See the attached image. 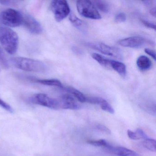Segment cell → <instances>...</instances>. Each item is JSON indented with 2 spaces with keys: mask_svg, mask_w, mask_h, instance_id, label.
I'll return each instance as SVG.
<instances>
[{
  "mask_svg": "<svg viewBox=\"0 0 156 156\" xmlns=\"http://www.w3.org/2000/svg\"><path fill=\"white\" fill-rule=\"evenodd\" d=\"M19 39L17 34L11 28L0 26V43L4 50L10 55L17 52Z\"/></svg>",
  "mask_w": 156,
  "mask_h": 156,
  "instance_id": "1",
  "label": "cell"
},
{
  "mask_svg": "<svg viewBox=\"0 0 156 156\" xmlns=\"http://www.w3.org/2000/svg\"><path fill=\"white\" fill-rule=\"evenodd\" d=\"M11 60L16 68L23 71L42 73L46 69V65L39 60L23 57H12Z\"/></svg>",
  "mask_w": 156,
  "mask_h": 156,
  "instance_id": "2",
  "label": "cell"
},
{
  "mask_svg": "<svg viewBox=\"0 0 156 156\" xmlns=\"http://www.w3.org/2000/svg\"><path fill=\"white\" fill-rule=\"evenodd\" d=\"M23 13L14 9L5 10L0 14V22L9 28H16L23 25Z\"/></svg>",
  "mask_w": 156,
  "mask_h": 156,
  "instance_id": "3",
  "label": "cell"
},
{
  "mask_svg": "<svg viewBox=\"0 0 156 156\" xmlns=\"http://www.w3.org/2000/svg\"><path fill=\"white\" fill-rule=\"evenodd\" d=\"M76 8L78 13L84 18L94 20H99L102 18L92 1L88 0L77 1Z\"/></svg>",
  "mask_w": 156,
  "mask_h": 156,
  "instance_id": "4",
  "label": "cell"
},
{
  "mask_svg": "<svg viewBox=\"0 0 156 156\" xmlns=\"http://www.w3.org/2000/svg\"><path fill=\"white\" fill-rule=\"evenodd\" d=\"M50 8L57 22H60L66 19L71 11L68 2L65 0L53 1Z\"/></svg>",
  "mask_w": 156,
  "mask_h": 156,
  "instance_id": "5",
  "label": "cell"
},
{
  "mask_svg": "<svg viewBox=\"0 0 156 156\" xmlns=\"http://www.w3.org/2000/svg\"><path fill=\"white\" fill-rule=\"evenodd\" d=\"M32 103L48 108L57 109L59 108L58 99L53 98L44 94H36L31 98Z\"/></svg>",
  "mask_w": 156,
  "mask_h": 156,
  "instance_id": "6",
  "label": "cell"
},
{
  "mask_svg": "<svg viewBox=\"0 0 156 156\" xmlns=\"http://www.w3.org/2000/svg\"><path fill=\"white\" fill-rule=\"evenodd\" d=\"M87 45L92 49L99 51L103 54L118 59H122L123 57L121 51L116 47H112L102 43H89L87 44Z\"/></svg>",
  "mask_w": 156,
  "mask_h": 156,
  "instance_id": "7",
  "label": "cell"
},
{
  "mask_svg": "<svg viewBox=\"0 0 156 156\" xmlns=\"http://www.w3.org/2000/svg\"><path fill=\"white\" fill-rule=\"evenodd\" d=\"M23 25L31 33L34 34H41L43 29L41 23L30 14L23 13Z\"/></svg>",
  "mask_w": 156,
  "mask_h": 156,
  "instance_id": "8",
  "label": "cell"
},
{
  "mask_svg": "<svg viewBox=\"0 0 156 156\" xmlns=\"http://www.w3.org/2000/svg\"><path fill=\"white\" fill-rule=\"evenodd\" d=\"M57 99L59 102L60 108L77 110L81 108V106L76 102L73 97L70 94H65L62 95Z\"/></svg>",
  "mask_w": 156,
  "mask_h": 156,
  "instance_id": "9",
  "label": "cell"
},
{
  "mask_svg": "<svg viewBox=\"0 0 156 156\" xmlns=\"http://www.w3.org/2000/svg\"><path fill=\"white\" fill-rule=\"evenodd\" d=\"M145 39L139 36L129 37L120 40L118 43L120 46L128 48H138L145 43Z\"/></svg>",
  "mask_w": 156,
  "mask_h": 156,
  "instance_id": "10",
  "label": "cell"
},
{
  "mask_svg": "<svg viewBox=\"0 0 156 156\" xmlns=\"http://www.w3.org/2000/svg\"><path fill=\"white\" fill-rule=\"evenodd\" d=\"M107 149L118 156H139L135 151L123 147H113L110 145Z\"/></svg>",
  "mask_w": 156,
  "mask_h": 156,
  "instance_id": "11",
  "label": "cell"
},
{
  "mask_svg": "<svg viewBox=\"0 0 156 156\" xmlns=\"http://www.w3.org/2000/svg\"><path fill=\"white\" fill-rule=\"evenodd\" d=\"M69 20L75 27L84 34H86L88 31V26L83 21L79 19L74 13H71Z\"/></svg>",
  "mask_w": 156,
  "mask_h": 156,
  "instance_id": "12",
  "label": "cell"
},
{
  "mask_svg": "<svg viewBox=\"0 0 156 156\" xmlns=\"http://www.w3.org/2000/svg\"><path fill=\"white\" fill-rule=\"evenodd\" d=\"M110 68L117 72L121 77L125 78L126 75V68L123 63L115 60H110Z\"/></svg>",
  "mask_w": 156,
  "mask_h": 156,
  "instance_id": "13",
  "label": "cell"
},
{
  "mask_svg": "<svg viewBox=\"0 0 156 156\" xmlns=\"http://www.w3.org/2000/svg\"><path fill=\"white\" fill-rule=\"evenodd\" d=\"M136 65L140 70L146 71L150 69L152 63L148 57L145 55H140L137 60Z\"/></svg>",
  "mask_w": 156,
  "mask_h": 156,
  "instance_id": "14",
  "label": "cell"
},
{
  "mask_svg": "<svg viewBox=\"0 0 156 156\" xmlns=\"http://www.w3.org/2000/svg\"><path fill=\"white\" fill-rule=\"evenodd\" d=\"M62 88L68 93L73 95L79 102L86 103V96L85 95L79 90L72 87H63Z\"/></svg>",
  "mask_w": 156,
  "mask_h": 156,
  "instance_id": "15",
  "label": "cell"
},
{
  "mask_svg": "<svg viewBox=\"0 0 156 156\" xmlns=\"http://www.w3.org/2000/svg\"><path fill=\"white\" fill-rule=\"evenodd\" d=\"M92 57L94 60L97 62L99 64L101 65L106 68H110V59L106 58L103 55H101L97 53H94L92 54Z\"/></svg>",
  "mask_w": 156,
  "mask_h": 156,
  "instance_id": "16",
  "label": "cell"
},
{
  "mask_svg": "<svg viewBox=\"0 0 156 156\" xmlns=\"http://www.w3.org/2000/svg\"><path fill=\"white\" fill-rule=\"evenodd\" d=\"M35 81L36 83L44 85L58 87H62V88L63 87L62 83L57 79H37Z\"/></svg>",
  "mask_w": 156,
  "mask_h": 156,
  "instance_id": "17",
  "label": "cell"
},
{
  "mask_svg": "<svg viewBox=\"0 0 156 156\" xmlns=\"http://www.w3.org/2000/svg\"><path fill=\"white\" fill-rule=\"evenodd\" d=\"M96 8H98L102 12L104 13H107L109 11V6L108 3L104 1H92Z\"/></svg>",
  "mask_w": 156,
  "mask_h": 156,
  "instance_id": "18",
  "label": "cell"
},
{
  "mask_svg": "<svg viewBox=\"0 0 156 156\" xmlns=\"http://www.w3.org/2000/svg\"><path fill=\"white\" fill-rule=\"evenodd\" d=\"M142 145L147 149L153 152L156 151V140L153 139L149 138L144 140L142 142Z\"/></svg>",
  "mask_w": 156,
  "mask_h": 156,
  "instance_id": "19",
  "label": "cell"
},
{
  "mask_svg": "<svg viewBox=\"0 0 156 156\" xmlns=\"http://www.w3.org/2000/svg\"><path fill=\"white\" fill-rule=\"evenodd\" d=\"M87 143L92 146L95 147H104L108 148L110 144L104 139L98 140H89L87 141Z\"/></svg>",
  "mask_w": 156,
  "mask_h": 156,
  "instance_id": "20",
  "label": "cell"
},
{
  "mask_svg": "<svg viewBox=\"0 0 156 156\" xmlns=\"http://www.w3.org/2000/svg\"><path fill=\"white\" fill-rule=\"evenodd\" d=\"M100 106L104 111L108 112L111 114H114L115 113V110H114V108L106 100H105L100 105Z\"/></svg>",
  "mask_w": 156,
  "mask_h": 156,
  "instance_id": "21",
  "label": "cell"
},
{
  "mask_svg": "<svg viewBox=\"0 0 156 156\" xmlns=\"http://www.w3.org/2000/svg\"><path fill=\"white\" fill-rule=\"evenodd\" d=\"M0 65L5 68H9V64L3 50L0 48Z\"/></svg>",
  "mask_w": 156,
  "mask_h": 156,
  "instance_id": "22",
  "label": "cell"
},
{
  "mask_svg": "<svg viewBox=\"0 0 156 156\" xmlns=\"http://www.w3.org/2000/svg\"><path fill=\"white\" fill-rule=\"evenodd\" d=\"M126 15L124 12H120L116 15L115 18V22L117 23H121L126 21Z\"/></svg>",
  "mask_w": 156,
  "mask_h": 156,
  "instance_id": "23",
  "label": "cell"
},
{
  "mask_svg": "<svg viewBox=\"0 0 156 156\" xmlns=\"http://www.w3.org/2000/svg\"><path fill=\"white\" fill-rule=\"evenodd\" d=\"M0 107H1L2 108L7 110V111H9L10 113H13V110L12 107H11V106L7 104L6 102L3 101L1 98H0Z\"/></svg>",
  "mask_w": 156,
  "mask_h": 156,
  "instance_id": "24",
  "label": "cell"
},
{
  "mask_svg": "<svg viewBox=\"0 0 156 156\" xmlns=\"http://www.w3.org/2000/svg\"><path fill=\"white\" fill-rule=\"evenodd\" d=\"M136 133L137 135L138 136L139 138L140 139H147L149 138L148 136H147V134L144 132L142 129L140 128L137 129Z\"/></svg>",
  "mask_w": 156,
  "mask_h": 156,
  "instance_id": "25",
  "label": "cell"
},
{
  "mask_svg": "<svg viewBox=\"0 0 156 156\" xmlns=\"http://www.w3.org/2000/svg\"><path fill=\"white\" fill-rule=\"evenodd\" d=\"M97 129H98L100 131L104 132V133H106L108 134H110L111 133L110 129L108 128L106 126L102 125V124H97L96 126Z\"/></svg>",
  "mask_w": 156,
  "mask_h": 156,
  "instance_id": "26",
  "label": "cell"
},
{
  "mask_svg": "<svg viewBox=\"0 0 156 156\" xmlns=\"http://www.w3.org/2000/svg\"><path fill=\"white\" fill-rule=\"evenodd\" d=\"M127 135L129 138L133 140H140L138 136L137 135L136 132L128 129L127 130Z\"/></svg>",
  "mask_w": 156,
  "mask_h": 156,
  "instance_id": "27",
  "label": "cell"
},
{
  "mask_svg": "<svg viewBox=\"0 0 156 156\" xmlns=\"http://www.w3.org/2000/svg\"><path fill=\"white\" fill-rule=\"evenodd\" d=\"M141 22L146 27L150 29H153L154 30H156V25L150 22L147 21L145 20H141Z\"/></svg>",
  "mask_w": 156,
  "mask_h": 156,
  "instance_id": "28",
  "label": "cell"
},
{
  "mask_svg": "<svg viewBox=\"0 0 156 156\" xmlns=\"http://www.w3.org/2000/svg\"><path fill=\"white\" fill-rule=\"evenodd\" d=\"M145 52L147 54L151 56L155 61L156 60V54H155V52L154 51L151 50V49L146 48L145 49Z\"/></svg>",
  "mask_w": 156,
  "mask_h": 156,
  "instance_id": "29",
  "label": "cell"
},
{
  "mask_svg": "<svg viewBox=\"0 0 156 156\" xmlns=\"http://www.w3.org/2000/svg\"><path fill=\"white\" fill-rule=\"evenodd\" d=\"M13 2L10 1H0V3L3 5H9L11 3H12Z\"/></svg>",
  "mask_w": 156,
  "mask_h": 156,
  "instance_id": "30",
  "label": "cell"
},
{
  "mask_svg": "<svg viewBox=\"0 0 156 156\" xmlns=\"http://www.w3.org/2000/svg\"><path fill=\"white\" fill-rule=\"evenodd\" d=\"M150 12V14L152 16H153V17H156V8L154 7V8H152Z\"/></svg>",
  "mask_w": 156,
  "mask_h": 156,
  "instance_id": "31",
  "label": "cell"
}]
</instances>
